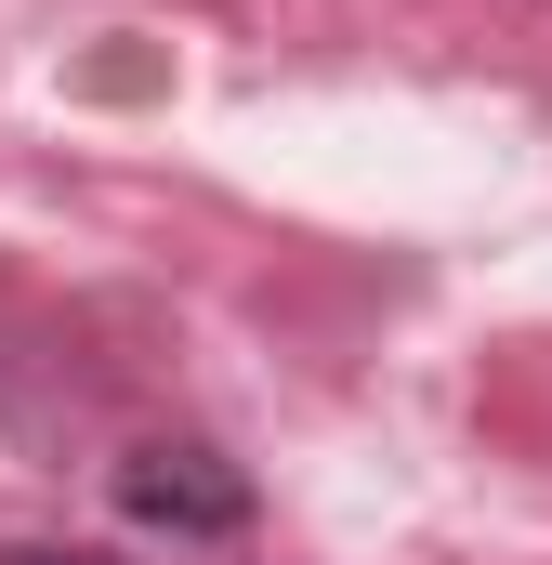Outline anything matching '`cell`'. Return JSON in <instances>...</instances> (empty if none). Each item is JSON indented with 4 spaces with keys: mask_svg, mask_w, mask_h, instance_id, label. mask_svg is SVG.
I'll return each instance as SVG.
<instances>
[{
    "mask_svg": "<svg viewBox=\"0 0 552 565\" xmlns=\"http://www.w3.org/2000/svg\"><path fill=\"white\" fill-rule=\"evenodd\" d=\"M106 500L158 526V540H237L251 526V473L224 460V447H198V434H145L106 460Z\"/></svg>",
    "mask_w": 552,
    "mask_h": 565,
    "instance_id": "cell-1",
    "label": "cell"
},
{
    "mask_svg": "<svg viewBox=\"0 0 552 565\" xmlns=\"http://www.w3.org/2000/svg\"><path fill=\"white\" fill-rule=\"evenodd\" d=\"M0 565H119V553H93V540H0Z\"/></svg>",
    "mask_w": 552,
    "mask_h": 565,
    "instance_id": "cell-2",
    "label": "cell"
}]
</instances>
